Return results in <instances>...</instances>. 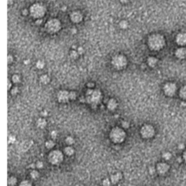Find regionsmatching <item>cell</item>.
<instances>
[{
	"label": "cell",
	"mask_w": 186,
	"mask_h": 186,
	"mask_svg": "<svg viewBox=\"0 0 186 186\" xmlns=\"http://www.w3.org/2000/svg\"><path fill=\"white\" fill-rule=\"evenodd\" d=\"M110 184V180H108V179H106V180H104V181H103V186H109Z\"/></svg>",
	"instance_id": "e575fe53"
},
{
	"label": "cell",
	"mask_w": 186,
	"mask_h": 186,
	"mask_svg": "<svg viewBox=\"0 0 186 186\" xmlns=\"http://www.w3.org/2000/svg\"><path fill=\"white\" fill-rule=\"evenodd\" d=\"M127 58L123 55H115L112 59V65L116 69H122L127 65Z\"/></svg>",
	"instance_id": "5b68a950"
},
{
	"label": "cell",
	"mask_w": 186,
	"mask_h": 186,
	"mask_svg": "<svg viewBox=\"0 0 186 186\" xmlns=\"http://www.w3.org/2000/svg\"><path fill=\"white\" fill-rule=\"evenodd\" d=\"M119 26H120L121 28L125 29V28H127L128 27L129 24H128L127 21H121L120 23H119Z\"/></svg>",
	"instance_id": "cb8c5ba5"
},
{
	"label": "cell",
	"mask_w": 186,
	"mask_h": 186,
	"mask_svg": "<svg viewBox=\"0 0 186 186\" xmlns=\"http://www.w3.org/2000/svg\"><path fill=\"white\" fill-rule=\"evenodd\" d=\"M54 145H55V143L53 140H49L46 142V146L48 148H52L53 147H54Z\"/></svg>",
	"instance_id": "83f0119b"
},
{
	"label": "cell",
	"mask_w": 186,
	"mask_h": 186,
	"mask_svg": "<svg viewBox=\"0 0 186 186\" xmlns=\"http://www.w3.org/2000/svg\"><path fill=\"white\" fill-rule=\"evenodd\" d=\"M42 20H38V21H36V24L40 25V24H42Z\"/></svg>",
	"instance_id": "f6af8a7d"
},
{
	"label": "cell",
	"mask_w": 186,
	"mask_h": 186,
	"mask_svg": "<svg viewBox=\"0 0 186 186\" xmlns=\"http://www.w3.org/2000/svg\"><path fill=\"white\" fill-rule=\"evenodd\" d=\"M10 87H11V83H10V81H8V89H10Z\"/></svg>",
	"instance_id": "7dc6e473"
},
{
	"label": "cell",
	"mask_w": 186,
	"mask_h": 186,
	"mask_svg": "<svg viewBox=\"0 0 186 186\" xmlns=\"http://www.w3.org/2000/svg\"><path fill=\"white\" fill-rule=\"evenodd\" d=\"M121 1L122 3H127V2L128 1V0H121Z\"/></svg>",
	"instance_id": "681fc988"
},
{
	"label": "cell",
	"mask_w": 186,
	"mask_h": 186,
	"mask_svg": "<svg viewBox=\"0 0 186 186\" xmlns=\"http://www.w3.org/2000/svg\"><path fill=\"white\" fill-rule=\"evenodd\" d=\"M65 153L68 156H71L73 153H74V151L71 147H67L65 148Z\"/></svg>",
	"instance_id": "7402d4cb"
},
{
	"label": "cell",
	"mask_w": 186,
	"mask_h": 186,
	"mask_svg": "<svg viewBox=\"0 0 186 186\" xmlns=\"http://www.w3.org/2000/svg\"><path fill=\"white\" fill-rule=\"evenodd\" d=\"M78 55H79V53L76 52L75 50H72L70 53V56L73 58V59H77L78 57Z\"/></svg>",
	"instance_id": "f1b7e54d"
},
{
	"label": "cell",
	"mask_w": 186,
	"mask_h": 186,
	"mask_svg": "<svg viewBox=\"0 0 186 186\" xmlns=\"http://www.w3.org/2000/svg\"><path fill=\"white\" fill-rule=\"evenodd\" d=\"M157 61H158V60L154 57H150L148 59V63L151 67H154L156 66V63H157Z\"/></svg>",
	"instance_id": "2e32d148"
},
{
	"label": "cell",
	"mask_w": 186,
	"mask_h": 186,
	"mask_svg": "<svg viewBox=\"0 0 186 186\" xmlns=\"http://www.w3.org/2000/svg\"><path fill=\"white\" fill-rule=\"evenodd\" d=\"M15 141V137H13V136L9 137V142L10 143H13Z\"/></svg>",
	"instance_id": "d590c367"
},
{
	"label": "cell",
	"mask_w": 186,
	"mask_h": 186,
	"mask_svg": "<svg viewBox=\"0 0 186 186\" xmlns=\"http://www.w3.org/2000/svg\"><path fill=\"white\" fill-rule=\"evenodd\" d=\"M31 176L32 178L36 179V178H37L39 177V172H36V171H35V170H33V172H31Z\"/></svg>",
	"instance_id": "4dcf8cb0"
},
{
	"label": "cell",
	"mask_w": 186,
	"mask_h": 186,
	"mask_svg": "<svg viewBox=\"0 0 186 186\" xmlns=\"http://www.w3.org/2000/svg\"><path fill=\"white\" fill-rule=\"evenodd\" d=\"M18 92V88L17 87H13L12 89V90H11L12 95H16Z\"/></svg>",
	"instance_id": "836d02e7"
},
{
	"label": "cell",
	"mask_w": 186,
	"mask_h": 186,
	"mask_svg": "<svg viewBox=\"0 0 186 186\" xmlns=\"http://www.w3.org/2000/svg\"><path fill=\"white\" fill-rule=\"evenodd\" d=\"M183 159L185 160V161L186 162V151L183 153Z\"/></svg>",
	"instance_id": "ee69618b"
},
{
	"label": "cell",
	"mask_w": 186,
	"mask_h": 186,
	"mask_svg": "<svg viewBox=\"0 0 186 186\" xmlns=\"http://www.w3.org/2000/svg\"><path fill=\"white\" fill-rule=\"evenodd\" d=\"M43 116H47V113L46 112V111H44V112H42V113Z\"/></svg>",
	"instance_id": "c3c4849f"
},
{
	"label": "cell",
	"mask_w": 186,
	"mask_h": 186,
	"mask_svg": "<svg viewBox=\"0 0 186 186\" xmlns=\"http://www.w3.org/2000/svg\"><path fill=\"white\" fill-rule=\"evenodd\" d=\"M169 169V166L166 163H160L157 165V171L159 174L164 175Z\"/></svg>",
	"instance_id": "4fadbf2b"
},
{
	"label": "cell",
	"mask_w": 186,
	"mask_h": 186,
	"mask_svg": "<svg viewBox=\"0 0 186 186\" xmlns=\"http://www.w3.org/2000/svg\"><path fill=\"white\" fill-rule=\"evenodd\" d=\"M63 160V154L59 151H55L50 153V161L52 164H59Z\"/></svg>",
	"instance_id": "9c48e42d"
},
{
	"label": "cell",
	"mask_w": 186,
	"mask_h": 186,
	"mask_svg": "<svg viewBox=\"0 0 186 186\" xmlns=\"http://www.w3.org/2000/svg\"><path fill=\"white\" fill-rule=\"evenodd\" d=\"M87 95V101L89 103L92 104L93 106H97L100 102L102 98V94L100 90H92L88 89L86 92Z\"/></svg>",
	"instance_id": "7a4b0ae2"
},
{
	"label": "cell",
	"mask_w": 186,
	"mask_h": 186,
	"mask_svg": "<svg viewBox=\"0 0 186 186\" xmlns=\"http://www.w3.org/2000/svg\"><path fill=\"white\" fill-rule=\"evenodd\" d=\"M155 130L151 125H145L141 130V134L144 138H151L154 135Z\"/></svg>",
	"instance_id": "52a82bcc"
},
{
	"label": "cell",
	"mask_w": 186,
	"mask_h": 186,
	"mask_svg": "<svg viewBox=\"0 0 186 186\" xmlns=\"http://www.w3.org/2000/svg\"><path fill=\"white\" fill-rule=\"evenodd\" d=\"M178 148L180 149V150H183L185 148V145L183 143H181L178 145Z\"/></svg>",
	"instance_id": "b9f144b4"
},
{
	"label": "cell",
	"mask_w": 186,
	"mask_h": 186,
	"mask_svg": "<svg viewBox=\"0 0 186 186\" xmlns=\"http://www.w3.org/2000/svg\"><path fill=\"white\" fill-rule=\"evenodd\" d=\"M7 60H8V63H11L12 62V60H13V58H12V55H8V58H7Z\"/></svg>",
	"instance_id": "ab89813d"
},
{
	"label": "cell",
	"mask_w": 186,
	"mask_h": 186,
	"mask_svg": "<svg viewBox=\"0 0 186 186\" xmlns=\"http://www.w3.org/2000/svg\"><path fill=\"white\" fill-rule=\"evenodd\" d=\"M163 158H164V159H166V160H169L170 159H171V157H172V154L169 153V152H166V153H164L163 154Z\"/></svg>",
	"instance_id": "4316f807"
},
{
	"label": "cell",
	"mask_w": 186,
	"mask_h": 186,
	"mask_svg": "<svg viewBox=\"0 0 186 186\" xmlns=\"http://www.w3.org/2000/svg\"><path fill=\"white\" fill-rule=\"evenodd\" d=\"M88 87H94V84H89Z\"/></svg>",
	"instance_id": "f907efd6"
},
{
	"label": "cell",
	"mask_w": 186,
	"mask_h": 186,
	"mask_svg": "<svg viewBox=\"0 0 186 186\" xmlns=\"http://www.w3.org/2000/svg\"><path fill=\"white\" fill-rule=\"evenodd\" d=\"M36 167H38V168H42L43 167V163L42 162V161H38L37 163H36Z\"/></svg>",
	"instance_id": "74e56055"
},
{
	"label": "cell",
	"mask_w": 186,
	"mask_h": 186,
	"mask_svg": "<svg viewBox=\"0 0 186 186\" xmlns=\"http://www.w3.org/2000/svg\"><path fill=\"white\" fill-rule=\"evenodd\" d=\"M23 14L24 15H26L28 14V11H27V10H24V11H23Z\"/></svg>",
	"instance_id": "bcb514c9"
},
{
	"label": "cell",
	"mask_w": 186,
	"mask_h": 186,
	"mask_svg": "<svg viewBox=\"0 0 186 186\" xmlns=\"http://www.w3.org/2000/svg\"><path fill=\"white\" fill-rule=\"evenodd\" d=\"M57 99L60 103H67L69 98V92L66 90H61L57 94Z\"/></svg>",
	"instance_id": "30bf717a"
},
{
	"label": "cell",
	"mask_w": 186,
	"mask_h": 186,
	"mask_svg": "<svg viewBox=\"0 0 186 186\" xmlns=\"http://www.w3.org/2000/svg\"><path fill=\"white\" fill-rule=\"evenodd\" d=\"M110 137H111V139L113 142H120L124 140V139L125 137V133L122 130L116 127L111 131Z\"/></svg>",
	"instance_id": "8992f818"
},
{
	"label": "cell",
	"mask_w": 186,
	"mask_h": 186,
	"mask_svg": "<svg viewBox=\"0 0 186 186\" xmlns=\"http://www.w3.org/2000/svg\"><path fill=\"white\" fill-rule=\"evenodd\" d=\"M36 66L39 69H42L44 66V63L43 60H38L36 63Z\"/></svg>",
	"instance_id": "603a6c76"
},
{
	"label": "cell",
	"mask_w": 186,
	"mask_h": 186,
	"mask_svg": "<svg viewBox=\"0 0 186 186\" xmlns=\"http://www.w3.org/2000/svg\"><path fill=\"white\" fill-rule=\"evenodd\" d=\"M50 81V78L47 75H43L40 77V82L42 83L43 84H47Z\"/></svg>",
	"instance_id": "d6986e66"
},
{
	"label": "cell",
	"mask_w": 186,
	"mask_h": 186,
	"mask_svg": "<svg viewBox=\"0 0 186 186\" xmlns=\"http://www.w3.org/2000/svg\"><path fill=\"white\" fill-rule=\"evenodd\" d=\"M69 98H70V100H75L77 98V93L75 92H69Z\"/></svg>",
	"instance_id": "f546056e"
},
{
	"label": "cell",
	"mask_w": 186,
	"mask_h": 186,
	"mask_svg": "<svg viewBox=\"0 0 186 186\" xmlns=\"http://www.w3.org/2000/svg\"><path fill=\"white\" fill-rule=\"evenodd\" d=\"M177 91V86L174 83L169 82L164 86V92L166 95L172 97L175 94Z\"/></svg>",
	"instance_id": "ba28073f"
},
{
	"label": "cell",
	"mask_w": 186,
	"mask_h": 186,
	"mask_svg": "<svg viewBox=\"0 0 186 186\" xmlns=\"http://www.w3.org/2000/svg\"><path fill=\"white\" fill-rule=\"evenodd\" d=\"M176 42L180 46L186 45V33H178L176 36Z\"/></svg>",
	"instance_id": "7c38bea8"
},
{
	"label": "cell",
	"mask_w": 186,
	"mask_h": 186,
	"mask_svg": "<svg viewBox=\"0 0 186 186\" xmlns=\"http://www.w3.org/2000/svg\"><path fill=\"white\" fill-rule=\"evenodd\" d=\"M16 179L15 178V177H12L10 178H9V180H8V184L10 185V186H14V185H15V183H16Z\"/></svg>",
	"instance_id": "d4e9b609"
},
{
	"label": "cell",
	"mask_w": 186,
	"mask_h": 186,
	"mask_svg": "<svg viewBox=\"0 0 186 186\" xmlns=\"http://www.w3.org/2000/svg\"><path fill=\"white\" fill-rule=\"evenodd\" d=\"M148 44L152 50L158 51L161 50L165 45V39L161 34H153L148 38Z\"/></svg>",
	"instance_id": "6da1fadb"
},
{
	"label": "cell",
	"mask_w": 186,
	"mask_h": 186,
	"mask_svg": "<svg viewBox=\"0 0 186 186\" xmlns=\"http://www.w3.org/2000/svg\"><path fill=\"white\" fill-rule=\"evenodd\" d=\"M61 28V23L58 19H50L45 25V28L49 33H56L60 31Z\"/></svg>",
	"instance_id": "277c9868"
},
{
	"label": "cell",
	"mask_w": 186,
	"mask_h": 186,
	"mask_svg": "<svg viewBox=\"0 0 186 186\" xmlns=\"http://www.w3.org/2000/svg\"><path fill=\"white\" fill-rule=\"evenodd\" d=\"M66 142L68 144V145H71L74 142V140L71 137H68L66 138Z\"/></svg>",
	"instance_id": "1f68e13d"
},
{
	"label": "cell",
	"mask_w": 186,
	"mask_h": 186,
	"mask_svg": "<svg viewBox=\"0 0 186 186\" xmlns=\"http://www.w3.org/2000/svg\"><path fill=\"white\" fill-rule=\"evenodd\" d=\"M20 186H31V183L28 181L25 180V181H23L22 183H21Z\"/></svg>",
	"instance_id": "d6a6232c"
},
{
	"label": "cell",
	"mask_w": 186,
	"mask_h": 186,
	"mask_svg": "<svg viewBox=\"0 0 186 186\" xmlns=\"http://www.w3.org/2000/svg\"><path fill=\"white\" fill-rule=\"evenodd\" d=\"M12 81H13V82H15V83H19L20 82V81H21V78L20 77L18 76V75H14L12 78Z\"/></svg>",
	"instance_id": "484cf974"
},
{
	"label": "cell",
	"mask_w": 186,
	"mask_h": 186,
	"mask_svg": "<svg viewBox=\"0 0 186 186\" xmlns=\"http://www.w3.org/2000/svg\"><path fill=\"white\" fill-rule=\"evenodd\" d=\"M122 126L124 127V128H128L129 127V123L127 122V121H124L122 123Z\"/></svg>",
	"instance_id": "f35d334b"
},
{
	"label": "cell",
	"mask_w": 186,
	"mask_h": 186,
	"mask_svg": "<svg viewBox=\"0 0 186 186\" xmlns=\"http://www.w3.org/2000/svg\"><path fill=\"white\" fill-rule=\"evenodd\" d=\"M12 2V0H8V3L9 4H11Z\"/></svg>",
	"instance_id": "816d5d0a"
},
{
	"label": "cell",
	"mask_w": 186,
	"mask_h": 186,
	"mask_svg": "<svg viewBox=\"0 0 186 186\" xmlns=\"http://www.w3.org/2000/svg\"><path fill=\"white\" fill-rule=\"evenodd\" d=\"M175 55L179 59H183L186 57V48L181 47L175 51Z\"/></svg>",
	"instance_id": "5bb4252c"
},
{
	"label": "cell",
	"mask_w": 186,
	"mask_h": 186,
	"mask_svg": "<svg viewBox=\"0 0 186 186\" xmlns=\"http://www.w3.org/2000/svg\"><path fill=\"white\" fill-rule=\"evenodd\" d=\"M117 107V103L114 99H110L108 103V108L110 110L116 109V108Z\"/></svg>",
	"instance_id": "9a60e30c"
},
{
	"label": "cell",
	"mask_w": 186,
	"mask_h": 186,
	"mask_svg": "<svg viewBox=\"0 0 186 186\" xmlns=\"http://www.w3.org/2000/svg\"><path fill=\"white\" fill-rule=\"evenodd\" d=\"M83 53H84L83 47H79V49H78V53L79 54H82Z\"/></svg>",
	"instance_id": "60d3db41"
},
{
	"label": "cell",
	"mask_w": 186,
	"mask_h": 186,
	"mask_svg": "<svg viewBox=\"0 0 186 186\" xmlns=\"http://www.w3.org/2000/svg\"><path fill=\"white\" fill-rule=\"evenodd\" d=\"M180 96L182 99H186V86H184L180 89Z\"/></svg>",
	"instance_id": "ffe728a7"
},
{
	"label": "cell",
	"mask_w": 186,
	"mask_h": 186,
	"mask_svg": "<svg viewBox=\"0 0 186 186\" xmlns=\"http://www.w3.org/2000/svg\"><path fill=\"white\" fill-rule=\"evenodd\" d=\"M46 124H47V122L44 119H39L37 121V125L40 128H44V127L46 126Z\"/></svg>",
	"instance_id": "44dd1931"
},
{
	"label": "cell",
	"mask_w": 186,
	"mask_h": 186,
	"mask_svg": "<svg viewBox=\"0 0 186 186\" xmlns=\"http://www.w3.org/2000/svg\"><path fill=\"white\" fill-rule=\"evenodd\" d=\"M154 172H155V168H154V167H151V168H150V173H151V175H153Z\"/></svg>",
	"instance_id": "7bdbcfd3"
},
{
	"label": "cell",
	"mask_w": 186,
	"mask_h": 186,
	"mask_svg": "<svg viewBox=\"0 0 186 186\" xmlns=\"http://www.w3.org/2000/svg\"><path fill=\"white\" fill-rule=\"evenodd\" d=\"M83 19V15L79 11L73 12L71 15V20L73 23H80Z\"/></svg>",
	"instance_id": "8fae6325"
},
{
	"label": "cell",
	"mask_w": 186,
	"mask_h": 186,
	"mask_svg": "<svg viewBox=\"0 0 186 186\" xmlns=\"http://www.w3.org/2000/svg\"><path fill=\"white\" fill-rule=\"evenodd\" d=\"M121 178V175L120 173H117L116 175H112L110 179H111V182L113 183H116L119 182V180H120Z\"/></svg>",
	"instance_id": "e0dca14e"
},
{
	"label": "cell",
	"mask_w": 186,
	"mask_h": 186,
	"mask_svg": "<svg viewBox=\"0 0 186 186\" xmlns=\"http://www.w3.org/2000/svg\"><path fill=\"white\" fill-rule=\"evenodd\" d=\"M57 131H53L51 132V136L53 138H56L57 137Z\"/></svg>",
	"instance_id": "8d00e7d4"
},
{
	"label": "cell",
	"mask_w": 186,
	"mask_h": 186,
	"mask_svg": "<svg viewBox=\"0 0 186 186\" xmlns=\"http://www.w3.org/2000/svg\"><path fill=\"white\" fill-rule=\"evenodd\" d=\"M32 144V142L31 141H26L24 143H23L22 145V151H26L30 147H31V145Z\"/></svg>",
	"instance_id": "ac0fdd59"
},
{
	"label": "cell",
	"mask_w": 186,
	"mask_h": 186,
	"mask_svg": "<svg viewBox=\"0 0 186 186\" xmlns=\"http://www.w3.org/2000/svg\"><path fill=\"white\" fill-rule=\"evenodd\" d=\"M29 11L33 18H41L44 15L46 10L42 4L36 3L31 6Z\"/></svg>",
	"instance_id": "3957f363"
}]
</instances>
